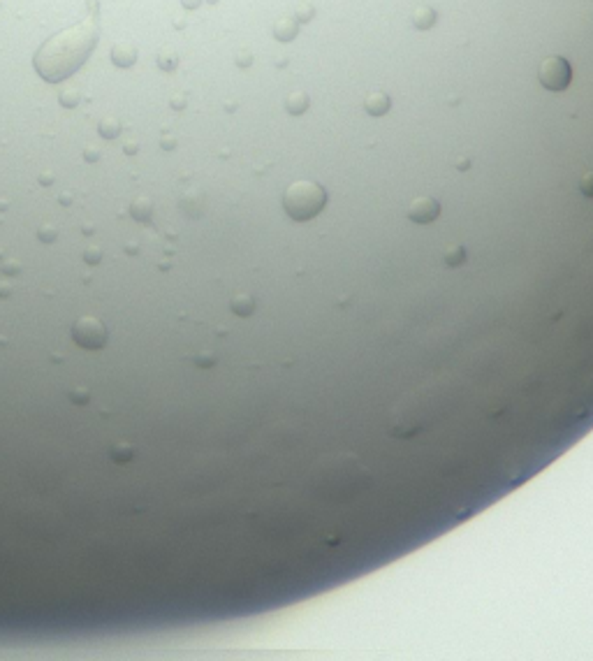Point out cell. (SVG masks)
<instances>
[{
    "instance_id": "cell-1",
    "label": "cell",
    "mask_w": 593,
    "mask_h": 661,
    "mask_svg": "<svg viewBox=\"0 0 593 661\" xmlns=\"http://www.w3.org/2000/svg\"><path fill=\"white\" fill-rule=\"evenodd\" d=\"M97 42V23L93 19H86L81 23L65 28L63 33L49 37L35 54V70L49 84L67 79L75 75L86 58L91 56L93 46Z\"/></svg>"
},
{
    "instance_id": "cell-2",
    "label": "cell",
    "mask_w": 593,
    "mask_h": 661,
    "mask_svg": "<svg viewBox=\"0 0 593 661\" xmlns=\"http://www.w3.org/2000/svg\"><path fill=\"white\" fill-rule=\"evenodd\" d=\"M327 193L315 181H294L283 195V209L294 221H311L325 209Z\"/></svg>"
},
{
    "instance_id": "cell-3",
    "label": "cell",
    "mask_w": 593,
    "mask_h": 661,
    "mask_svg": "<svg viewBox=\"0 0 593 661\" xmlns=\"http://www.w3.org/2000/svg\"><path fill=\"white\" fill-rule=\"evenodd\" d=\"M570 77H573L570 63L565 58H561V56H549L547 61H542V65H540V81L549 91L568 88Z\"/></svg>"
},
{
    "instance_id": "cell-4",
    "label": "cell",
    "mask_w": 593,
    "mask_h": 661,
    "mask_svg": "<svg viewBox=\"0 0 593 661\" xmlns=\"http://www.w3.org/2000/svg\"><path fill=\"white\" fill-rule=\"evenodd\" d=\"M72 337L79 346L88 350H95V348H102L107 343V327L100 323L97 318H91V316H86V318H79L72 327Z\"/></svg>"
},
{
    "instance_id": "cell-5",
    "label": "cell",
    "mask_w": 593,
    "mask_h": 661,
    "mask_svg": "<svg viewBox=\"0 0 593 661\" xmlns=\"http://www.w3.org/2000/svg\"><path fill=\"white\" fill-rule=\"evenodd\" d=\"M438 214H440V204L431 197H417L408 207V218L412 223H431L438 218Z\"/></svg>"
},
{
    "instance_id": "cell-6",
    "label": "cell",
    "mask_w": 593,
    "mask_h": 661,
    "mask_svg": "<svg viewBox=\"0 0 593 661\" xmlns=\"http://www.w3.org/2000/svg\"><path fill=\"white\" fill-rule=\"evenodd\" d=\"M364 107H366V111L368 114H373V116H380V114H385V111L389 109V98L385 96V93H371V96H366V102H364Z\"/></svg>"
},
{
    "instance_id": "cell-7",
    "label": "cell",
    "mask_w": 593,
    "mask_h": 661,
    "mask_svg": "<svg viewBox=\"0 0 593 661\" xmlns=\"http://www.w3.org/2000/svg\"><path fill=\"white\" fill-rule=\"evenodd\" d=\"M111 61H114V65H118V67H130L132 63L137 61V51L132 49V46L118 44V46H114V51H111Z\"/></svg>"
},
{
    "instance_id": "cell-8",
    "label": "cell",
    "mask_w": 593,
    "mask_h": 661,
    "mask_svg": "<svg viewBox=\"0 0 593 661\" xmlns=\"http://www.w3.org/2000/svg\"><path fill=\"white\" fill-rule=\"evenodd\" d=\"M130 214H132V218L135 221H149L151 218V214H153V204H151V200L149 197H137L135 202L130 204Z\"/></svg>"
},
{
    "instance_id": "cell-9",
    "label": "cell",
    "mask_w": 593,
    "mask_h": 661,
    "mask_svg": "<svg viewBox=\"0 0 593 661\" xmlns=\"http://www.w3.org/2000/svg\"><path fill=\"white\" fill-rule=\"evenodd\" d=\"M253 309H255V302H253V297H248V295H239V297L232 299V311H234L236 316H251Z\"/></svg>"
},
{
    "instance_id": "cell-10",
    "label": "cell",
    "mask_w": 593,
    "mask_h": 661,
    "mask_svg": "<svg viewBox=\"0 0 593 661\" xmlns=\"http://www.w3.org/2000/svg\"><path fill=\"white\" fill-rule=\"evenodd\" d=\"M285 107H287V111H292V114H302V111H306V107H308V98L304 96V93H292V96L287 98Z\"/></svg>"
},
{
    "instance_id": "cell-11",
    "label": "cell",
    "mask_w": 593,
    "mask_h": 661,
    "mask_svg": "<svg viewBox=\"0 0 593 661\" xmlns=\"http://www.w3.org/2000/svg\"><path fill=\"white\" fill-rule=\"evenodd\" d=\"M274 35H276L278 40H292V37L296 35V26L287 19H281L276 23V28H274Z\"/></svg>"
},
{
    "instance_id": "cell-12",
    "label": "cell",
    "mask_w": 593,
    "mask_h": 661,
    "mask_svg": "<svg viewBox=\"0 0 593 661\" xmlns=\"http://www.w3.org/2000/svg\"><path fill=\"white\" fill-rule=\"evenodd\" d=\"M97 132H100L105 139H114V137H118V132H121V123L116 121V119H105V121L97 126Z\"/></svg>"
},
{
    "instance_id": "cell-13",
    "label": "cell",
    "mask_w": 593,
    "mask_h": 661,
    "mask_svg": "<svg viewBox=\"0 0 593 661\" xmlns=\"http://www.w3.org/2000/svg\"><path fill=\"white\" fill-rule=\"evenodd\" d=\"M463 260H466V251H463V246H450L448 251H445V263L450 265V267H457V265H461Z\"/></svg>"
},
{
    "instance_id": "cell-14",
    "label": "cell",
    "mask_w": 593,
    "mask_h": 661,
    "mask_svg": "<svg viewBox=\"0 0 593 661\" xmlns=\"http://www.w3.org/2000/svg\"><path fill=\"white\" fill-rule=\"evenodd\" d=\"M111 459L114 462H130V457H132V445H128V443H116L114 448H111Z\"/></svg>"
},
{
    "instance_id": "cell-15",
    "label": "cell",
    "mask_w": 593,
    "mask_h": 661,
    "mask_svg": "<svg viewBox=\"0 0 593 661\" xmlns=\"http://www.w3.org/2000/svg\"><path fill=\"white\" fill-rule=\"evenodd\" d=\"M433 21H436V14H433L429 7H422V10H417V14H415V23H417L419 28H429Z\"/></svg>"
},
{
    "instance_id": "cell-16",
    "label": "cell",
    "mask_w": 593,
    "mask_h": 661,
    "mask_svg": "<svg viewBox=\"0 0 593 661\" xmlns=\"http://www.w3.org/2000/svg\"><path fill=\"white\" fill-rule=\"evenodd\" d=\"M158 65H160L162 70H174L176 67V54H171V51H162V54L158 56Z\"/></svg>"
},
{
    "instance_id": "cell-17",
    "label": "cell",
    "mask_w": 593,
    "mask_h": 661,
    "mask_svg": "<svg viewBox=\"0 0 593 661\" xmlns=\"http://www.w3.org/2000/svg\"><path fill=\"white\" fill-rule=\"evenodd\" d=\"M579 191H582L586 197H593V170L584 174V179L579 181Z\"/></svg>"
},
{
    "instance_id": "cell-18",
    "label": "cell",
    "mask_w": 593,
    "mask_h": 661,
    "mask_svg": "<svg viewBox=\"0 0 593 661\" xmlns=\"http://www.w3.org/2000/svg\"><path fill=\"white\" fill-rule=\"evenodd\" d=\"M61 105L63 107H70V109H72V107H77V105H79V93H77V91H63L61 93Z\"/></svg>"
},
{
    "instance_id": "cell-19",
    "label": "cell",
    "mask_w": 593,
    "mask_h": 661,
    "mask_svg": "<svg viewBox=\"0 0 593 661\" xmlns=\"http://www.w3.org/2000/svg\"><path fill=\"white\" fill-rule=\"evenodd\" d=\"M70 399H72V402H77V404H86V402H88V399H91V394L86 392L84 388H77L75 392L70 394Z\"/></svg>"
},
{
    "instance_id": "cell-20",
    "label": "cell",
    "mask_w": 593,
    "mask_h": 661,
    "mask_svg": "<svg viewBox=\"0 0 593 661\" xmlns=\"http://www.w3.org/2000/svg\"><path fill=\"white\" fill-rule=\"evenodd\" d=\"M100 257H102L100 248H88V251L84 253V260H86V263H100Z\"/></svg>"
},
{
    "instance_id": "cell-21",
    "label": "cell",
    "mask_w": 593,
    "mask_h": 661,
    "mask_svg": "<svg viewBox=\"0 0 593 661\" xmlns=\"http://www.w3.org/2000/svg\"><path fill=\"white\" fill-rule=\"evenodd\" d=\"M40 239H42V242H54L56 232L51 230V227H42V230H40Z\"/></svg>"
},
{
    "instance_id": "cell-22",
    "label": "cell",
    "mask_w": 593,
    "mask_h": 661,
    "mask_svg": "<svg viewBox=\"0 0 593 661\" xmlns=\"http://www.w3.org/2000/svg\"><path fill=\"white\" fill-rule=\"evenodd\" d=\"M3 272H7V274H16V272H19V265L7 263V265H3Z\"/></svg>"
},
{
    "instance_id": "cell-23",
    "label": "cell",
    "mask_w": 593,
    "mask_h": 661,
    "mask_svg": "<svg viewBox=\"0 0 593 661\" xmlns=\"http://www.w3.org/2000/svg\"><path fill=\"white\" fill-rule=\"evenodd\" d=\"M97 158H100V153L95 149H86V160H97Z\"/></svg>"
},
{
    "instance_id": "cell-24",
    "label": "cell",
    "mask_w": 593,
    "mask_h": 661,
    "mask_svg": "<svg viewBox=\"0 0 593 661\" xmlns=\"http://www.w3.org/2000/svg\"><path fill=\"white\" fill-rule=\"evenodd\" d=\"M181 3H183V5H186V7H190V10H192V7H197V5H200V0H181Z\"/></svg>"
},
{
    "instance_id": "cell-25",
    "label": "cell",
    "mask_w": 593,
    "mask_h": 661,
    "mask_svg": "<svg viewBox=\"0 0 593 661\" xmlns=\"http://www.w3.org/2000/svg\"><path fill=\"white\" fill-rule=\"evenodd\" d=\"M162 147H165V149L169 147L171 149V147H174V139H162Z\"/></svg>"
},
{
    "instance_id": "cell-26",
    "label": "cell",
    "mask_w": 593,
    "mask_h": 661,
    "mask_svg": "<svg viewBox=\"0 0 593 661\" xmlns=\"http://www.w3.org/2000/svg\"><path fill=\"white\" fill-rule=\"evenodd\" d=\"M126 151H128V153H135V151H137V144H128Z\"/></svg>"
},
{
    "instance_id": "cell-27",
    "label": "cell",
    "mask_w": 593,
    "mask_h": 661,
    "mask_svg": "<svg viewBox=\"0 0 593 661\" xmlns=\"http://www.w3.org/2000/svg\"><path fill=\"white\" fill-rule=\"evenodd\" d=\"M0 293L7 295V293H10V286H0Z\"/></svg>"
}]
</instances>
